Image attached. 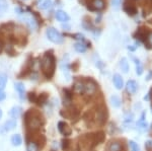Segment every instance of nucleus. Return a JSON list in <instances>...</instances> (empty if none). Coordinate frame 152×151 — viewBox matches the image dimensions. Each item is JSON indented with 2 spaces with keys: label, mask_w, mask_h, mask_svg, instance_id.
Segmentation results:
<instances>
[{
  "label": "nucleus",
  "mask_w": 152,
  "mask_h": 151,
  "mask_svg": "<svg viewBox=\"0 0 152 151\" xmlns=\"http://www.w3.org/2000/svg\"><path fill=\"white\" fill-rule=\"evenodd\" d=\"M7 8H8V4L6 0H0V15H2V13L5 12Z\"/></svg>",
  "instance_id": "27"
},
{
  "label": "nucleus",
  "mask_w": 152,
  "mask_h": 151,
  "mask_svg": "<svg viewBox=\"0 0 152 151\" xmlns=\"http://www.w3.org/2000/svg\"><path fill=\"white\" fill-rule=\"evenodd\" d=\"M6 82H7L6 74H3V73H1V74H0V88L3 89L4 87H5V85H6Z\"/></svg>",
  "instance_id": "28"
},
{
  "label": "nucleus",
  "mask_w": 152,
  "mask_h": 151,
  "mask_svg": "<svg viewBox=\"0 0 152 151\" xmlns=\"http://www.w3.org/2000/svg\"><path fill=\"white\" fill-rule=\"evenodd\" d=\"M46 35H47L48 39L51 42H53L55 44H62L63 41H64L63 36L54 28H49L47 31H46Z\"/></svg>",
  "instance_id": "6"
},
{
  "label": "nucleus",
  "mask_w": 152,
  "mask_h": 151,
  "mask_svg": "<svg viewBox=\"0 0 152 151\" xmlns=\"http://www.w3.org/2000/svg\"><path fill=\"white\" fill-rule=\"evenodd\" d=\"M28 98L31 103H36L37 98H38V96H37L35 92H29V93L28 94Z\"/></svg>",
  "instance_id": "30"
},
{
  "label": "nucleus",
  "mask_w": 152,
  "mask_h": 151,
  "mask_svg": "<svg viewBox=\"0 0 152 151\" xmlns=\"http://www.w3.org/2000/svg\"><path fill=\"white\" fill-rule=\"evenodd\" d=\"M40 145L34 139L28 140V144H26V150L28 151H40Z\"/></svg>",
  "instance_id": "16"
},
{
  "label": "nucleus",
  "mask_w": 152,
  "mask_h": 151,
  "mask_svg": "<svg viewBox=\"0 0 152 151\" xmlns=\"http://www.w3.org/2000/svg\"><path fill=\"white\" fill-rule=\"evenodd\" d=\"M3 127H4V130H5V131L13 130V129L16 127V120H14V119H11V120L6 121Z\"/></svg>",
  "instance_id": "19"
},
{
  "label": "nucleus",
  "mask_w": 152,
  "mask_h": 151,
  "mask_svg": "<svg viewBox=\"0 0 152 151\" xmlns=\"http://www.w3.org/2000/svg\"><path fill=\"white\" fill-rule=\"evenodd\" d=\"M123 9L127 14H129V15H135V14L137 13V8H136V6L134 5L132 0H125Z\"/></svg>",
  "instance_id": "9"
},
{
  "label": "nucleus",
  "mask_w": 152,
  "mask_h": 151,
  "mask_svg": "<svg viewBox=\"0 0 152 151\" xmlns=\"http://www.w3.org/2000/svg\"><path fill=\"white\" fill-rule=\"evenodd\" d=\"M2 51H3V40L0 39V54H1Z\"/></svg>",
  "instance_id": "36"
},
{
  "label": "nucleus",
  "mask_w": 152,
  "mask_h": 151,
  "mask_svg": "<svg viewBox=\"0 0 152 151\" xmlns=\"http://www.w3.org/2000/svg\"><path fill=\"white\" fill-rule=\"evenodd\" d=\"M24 1H26V0H24Z\"/></svg>",
  "instance_id": "40"
},
{
  "label": "nucleus",
  "mask_w": 152,
  "mask_h": 151,
  "mask_svg": "<svg viewBox=\"0 0 152 151\" xmlns=\"http://www.w3.org/2000/svg\"><path fill=\"white\" fill-rule=\"evenodd\" d=\"M147 151H152V150H147Z\"/></svg>",
  "instance_id": "39"
},
{
  "label": "nucleus",
  "mask_w": 152,
  "mask_h": 151,
  "mask_svg": "<svg viewBox=\"0 0 152 151\" xmlns=\"http://www.w3.org/2000/svg\"><path fill=\"white\" fill-rule=\"evenodd\" d=\"M55 16L59 21H62V23H67L70 18L69 15H68V14L63 10H57L55 13Z\"/></svg>",
  "instance_id": "14"
},
{
  "label": "nucleus",
  "mask_w": 152,
  "mask_h": 151,
  "mask_svg": "<svg viewBox=\"0 0 152 151\" xmlns=\"http://www.w3.org/2000/svg\"><path fill=\"white\" fill-rule=\"evenodd\" d=\"M107 151H125V150L123 149V144H121L119 141H112L107 145Z\"/></svg>",
  "instance_id": "11"
},
{
  "label": "nucleus",
  "mask_w": 152,
  "mask_h": 151,
  "mask_svg": "<svg viewBox=\"0 0 152 151\" xmlns=\"http://www.w3.org/2000/svg\"><path fill=\"white\" fill-rule=\"evenodd\" d=\"M24 126L28 131L31 132H36L39 130L44 124L43 116L39 113L37 109H28L24 114Z\"/></svg>",
  "instance_id": "2"
},
{
  "label": "nucleus",
  "mask_w": 152,
  "mask_h": 151,
  "mask_svg": "<svg viewBox=\"0 0 152 151\" xmlns=\"http://www.w3.org/2000/svg\"><path fill=\"white\" fill-rule=\"evenodd\" d=\"M56 69V58L53 51H47L41 60V70L43 75L47 79H52L55 74Z\"/></svg>",
  "instance_id": "3"
},
{
  "label": "nucleus",
  "mask_w": 152,
  "mask_h": 151,
  "mask_svg": "<svg viewBox=\"0 0 152 151\" xmlns=\"http://www.w3.org/2000/svg\"><path fill=\"white\" fill-rule=\"evenodd\" d=\"M19 16H20V18L26 23V24L31 28V30H36L37 26H37V23H38V21L36 20V18H34L31 15H29V14H28L26 12H23V11L19 14Z\"/></svg>",
  "instance_id": "7"
},
{
  "label": "nucleus",
  "mask_w": 152,
  "mask_h": 151,
  "mask_svg": "<svg viewBox=\"0 0 152 151\" xmlns=\"http://www.w3.org/2000/svg\"><path fill=\"white\" fill-rule=\"evenodd\" d=\"M15 89H16V91L18 92L19 97L23 99L24 97V90H26V88H24V85L21 83V82H16V83H15Z\"/></svg>",
  "instance_id": "22"
},
{
  "label": "nucleus",
  "mask_w": 152,
  "mask_h": 151,
  "mask_svg": "<svg viewBox=\"0 0 152 151\" xmlns=\"http://www.w3.org/2000/svg\"><path fill=\"white\" fill-rule=\"evenodd\" d=\"M1 117H2V111L0 109V119H1Z\"/></svg>",
  "instance_id": "37"
},
{
  "label": "nucleus",
  "mask_w": 152,
  "mask_h": 151,
  "mask_svg": "<svg viewBox=\"0 0 152 151\" xmlns=\"http://www.w3.org/2000/svg\"><path fill=\"white\" fill-rule=\"evenodd\" d=\"M73 90L74 92L78 94H81L84 91V86H83V81L82 80H77L73 85Z\"/></svg>",
  "instance_id": "17"
},
{
  "label": "nucleus",
  "mask_w": 152,
  "mask_h": 151,
  "mask_svg": "<svg viewBox=\"0 0 152 151\" xmlns=\"http://www.w3.org/2000/svg\"><path fill=\"white\" fill-rule=\"evenodd\" d=\"M71 145V141L69 139H63L62 143H61V147H62L63 151H68Z\"/></svg>",
  "instance_id": "26"
},
{
  "label": "nucleus",
  "mask_w": 152,
  "mask_h": 151,
  "mask_svg": "<svg viewBox=\"0 0 152 151\" xmlns=\"http://www.w3.org/2000/svg\"><path fill=\"white\" fill-rule=\"evenodd\" d=\"M52 0H37V5L41 10H47L52 6Z\"/></svg>",
  "instance_id": "12"
},
{
  "label": "nucleus",
  "mask_w": 152,
  "mask_h": 151,
  "mask_svg": "<svg viewBox=\"0 0 152 151\" xmlns=\"http://www.w3.org/2000/svg\"><path fill=\"white\" fill-rule=\"evenodd\" d=\"M104 0H90L87 3V8L91 11L102 10L104 8Z\"/></svg>",
  "instance_id": "8"
},
{
  "label": "nucleus",
  "mask_w": 152,
  "mask_h": 151,
  "mask_svg": "<svg viewBox=\"0 0 152 151\" xmlns=\"http://www.w3.org/2000/svg\"><path fill=\"white\" fill-rule=\"evenodd\" d=\"M48 93H46V92H43V93H41L40 96H38V98H37V101L36 103L39 104V106H43L44 104L47 103L48 101Z\"/></svg>",
  "instance_id": "21"
},
{
  "label": "nucleus",
  "mask_w": 152,
  "mask_h": 151,
  "mask_svg": "<svg viewBox=\"0 0 152 151\" xmlns=\"http://www.w3.org/2000/svg\"><path fill=\"white\" fill-rule=\"evenodd\" d=\"M21 108L20 107H13L11 109H10V112H9V115H10V117L12 119H18L19 117H20L21 115Z\"/></svg>",
  "instance_id": "18"
},
{
  "label": "nucleus",
  "mask_w": 152,
  "mask_h": 151,
  "mask_svg": "<svg viewBox=\"0 0 152 151\" xmlns=\"http://www.w3.org/2000/svg\"><path fill=\"white\" fill-rule=\"evenodd\" d=\"M23 143V138L19 134H14L11 137V144L13 146H20Z\"/></svg>",
  "instance_id": "20"
},
{
  "label": "nucleus",
  "mask_w": 152,
  "mask_h": 151,
  "mask_svg": "<svg viewBox=\"0 0 152 151\" xmlns=\"http://www.w3.org/2000/svg\"><path fill=\"white\" fill-rule=\"evenodd\" d=\"M58 130H59V132L64 136H69L71 135V133H72V130H71V128L69 127V125L63 121L58 123Z\"/></svg>",
  "instance_id": "10"
},
{
  "label": "nucleus",
  "mask_w": 152,
  "mask_h": 151,
  "mask_svg": "<svg viewBox=\"0 0 152 151\" xmlns=\"http://www.w3.org/2000/svg\"><path fill=\"white\" fill-rule=\"evenodd\" d=\"M149 96H150V97H151V98H152V90L150 91V93H149Z\"/></svg>",
  "instance_id": "38"
},
{
  "label": "nucleus",
  "mask_w": 152,
  "mask_h": 151,
  "mask_svg": "<svg viewBox=\"0 0 152 151\" xmlns=\"http://www.w3.org/2000/svg\"><path fill=\"white\" fill-rule=\"evenodd\" d=\"M111 103H112V104H113V107L114 108H120L121 107V98H120L119 96H111Z\"/></svg>",
  "instance_id": "23"
},
{
  "label": "nucleus",
  "mask_w": 152,
  "mask_h": 151,
  "mask_svg": "<svg viewBox=\"0 0 152 151\" xmlns=\"http://www.w3.org/2000/svg\"><path fill=\"white\" fill-rule=\"evenodd\" d=\"M5 97H6L5 92H4L3 89H1V88H0V101H4V99H5Z\"/></svg>",
  "instance_id": "34"
},
{
  "label": "nucleus",
  "mask_w": 152,
  "mask_h": 151,
  "mask_svg": "<svg viewBox=\"0 0 152 151\" xmlns=\"http://www.w3.org/2000/svg\"><path fill=\"white\" fill-rule=\"evenodd\" d=\"M134 60H135V64H136V72H137V74L141 75L142 73H143V67H142L140 61L137 60V59H134Z\"/></svg>",
  "instance_id": "29"
},
{
  "label": "nucleus",
  "mask_w": 152,
  "mask_h": 151,
  "mask_svg": "<svg viewBox=\"0 0 152 151\" xmlns=\"http://www.w3.org/2000/svg\"><path fill=\"white\" fill-rule=\"evenodd\" d=\"M137 88H138V85H137V82L135 81V80H129V81L127 82L126 89L129 93H131V94L136 93Z\"/></svg>",
  "instance_id": "13"
},
{
  "label": "nucleus",
  "mask_w": 152,
  "mask_h": 151,
  "mask_svg": "<svg viewBox=\"0 0 152 151\" xmlns=\"http://www.w3.org/2000/svg\"><path fill=\"white\" fill-rule=\"evenodd\" d=\"M120 67H121V69L123 70L124 73H127L129 70V63L128 61H127L126 58H123V59L121 60V62H120Z\"/></svg>",
  "instance_id": "25"
},
{
  "label": "nucleus",
  "mask_w": 152,
  "mask_h": 151,
  "mask_svg": "<svg viewBox=\"0 0 152 151\" xmlns=\"http://www.w3.org/2000/svg\"><path fill=\"white\" fill-rule=\"evenodd\" d=\"M6 52H7V54H9V55H15V51L13 50V48H12V46H7V48H6Z\"/></svg>",
  "instance_id": "33"
},
{
  "label": "nucleus",
  "mask_w": 152,
  "mask_h": 151,
  "mask_svg": "<svg viewBox=\"0 0 152 151\" xmlns=\"http://www.w3.org/2000/svg\"><path fill=\"white\" fill-rule=\"evenodd\" d=\"M121 2L122 0H112V5L115 9H119L121 6Z\"/></svg>",
  "instance_id": "32"
},
{
  "label": "nucleus",
  "mask_w": 152,
  "mask_h": 151,
  "mask_svg": "<svg viewBox=\"0 0 152 151\" xmlns=\"http://www.w3.org/2000/svg\"><path fill=\"white\" fill-rule=\"evenodd\" d=\"M113 82H114L115 86H116L117 89H122L124 86V81L123 78H122L121 75L119 74H115L114 77H113Z\"/></svg>",
  "instance_id": "15"
},
{
  "label": "nucleus",
  "mask_w": 152,
  "mask_h": 151,
  "mask_svg": "<svg viewBox=\"0 0 152 151\" xmlns=\"http://www.w3.org/2000/svg\"><path fill=\"white\" fill-rule=\"evenodd\" d=\"M83 81V86H84V91L83 93L86 96H94L97 92V88H99V85L94 79L91 78H87L82 80Z\"/></svg>",
  "instance_id": "5"
},
{
  "label": "nucleus",
  "mask_w": 152,
  "mask_h": 151,
  "mask_svg": "<svg viewBox=\"0 0 152 151\" xmlns=\"http://www.w3.org/2000/svg\"><path fill=\"white\" fill-rule=\"evenodd\" d=\"M145 147L147 150H152V140H148L145 144Z\"/></svg>",
  "instance_id": "35"
},
{
  "label": "nucleus",
  "mask_w": 152,
  "mask_h": 151,
  "mask_svg": "<svg viewBox=\"0 0 152 151\" xmlns=\"http://www.w3.org/2000/svg\"><path fill=\"white\" fill-rule=\"evenodd\" d=\"M87 115H89V118L85 119V121L89 120V122H92L99 126H104L107 119V111L104 106H99L94 111L88 112Z\"/></svg>",
  "instance_id": "4"
},
{
  "label": "nucleus",
  "mask_w": 152,
  "mask_h": 151,
  "mask_svg": "<svg viewBox=\"0 0 152 151\" xmlns=\"http://www.w3.org/2000/svg\"><path fill=\"white\" fill-rule=\"evenodd\" d=\"M130 148H131V151H140L139 149V146L134 142V141H130L129 142Z\"/></svg>",
  "instance_id": "31"
},
{
  "label": "nucleus",
  "mask_w": 152,
  "mask_h": 151,
  "mask_svg": "<svg viewBox=\"0 0 152 151\" xmlns=\"http://www.w3.org/2000/svg\"><path fill=\"white\" fill-rule=\"evenodd\" d=\"M104 132H102V131H99V132L91 134H85L79 139L80 141L78 143L79 151H91L95 146L104 142Z\"/></svg>",
  "instance_id": "1"
},
{
  "label": "nucleus",
  "mask_w": 152,
  "mask_h": 151,
  "mask_svg": "<svg viewBox=\"0 0 152 151\" xmlns=\"http://www.w3.org/2000/svg\"><path fill=\"white\" fill-rule=\"evenodd\" d=\"M86 47L87 46H85L84 44L81 43V42H78L74 45V49L79 53H84L85 51H86Z\"/></svg>",
  "instance_id": "24"
}]
</instances>
